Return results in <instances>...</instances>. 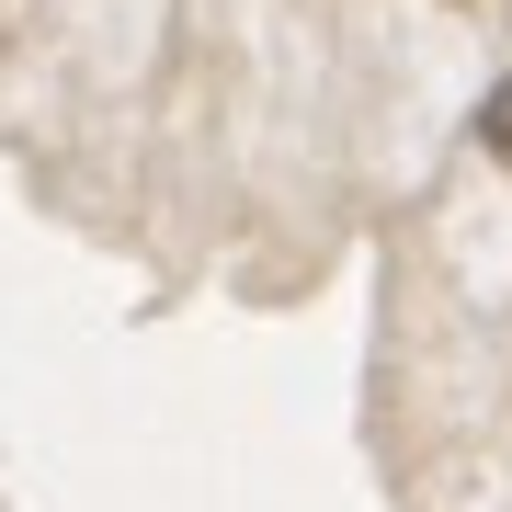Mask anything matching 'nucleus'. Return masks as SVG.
<instances>
[{
	"instance_id": "1",
	"label": "nucleus",
	"mask_w": 512,
	"mask_h": 512,
	"mask_svg": "<svg viewBox=\"0 0 512 512\" xmlns=\"http://www.w3.org/2000/svg\"><path fill=\"white\" fill-rule=\"evenodd\" d=\"M478 148H490V160L512 171V80H501V92H490V103H478Z\"/></svg>"
}]
</instances>
